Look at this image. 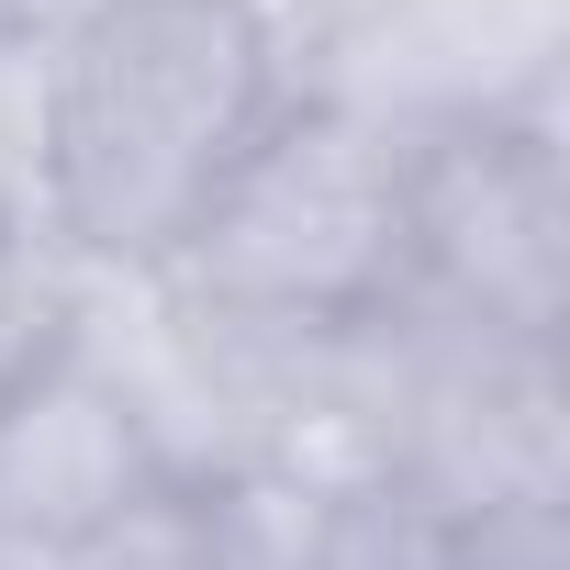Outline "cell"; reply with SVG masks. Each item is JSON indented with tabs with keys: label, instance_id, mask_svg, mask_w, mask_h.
<instances>
[{
	"label": "cell",
	"instance_id": "obj_1",
	"mask_svg": "<svg viewBox=\"0 0 570 570\" xmlns=\"http://www.w3.org/2000/svg\"><path fill=\"white\" fill-rule=\"evenodd\" d=\"M292 101L268 0H124L46 46V202L101 279H157Z\"/></svg>",
	"mask_w": 570,
	"mask_h": 570
},
{
	"label": "cell",
	"instance_id": "obj_2",
	"mask_svg": "<svg viewBox=\"0 0 570 570\" xmlns=\"http://www.w3.org/2000/svg\"><path fill=\"white\" fill-rule=\"evenodd\" d=\"M403 279H414V135L325 90H292L268 135L224 168V190L157 268V292L246 336L336 347L403 303Z\"/></svg>",
	"mask_w": 570,
	"mask_h": 570
},
{
	"label": "cell",
	"instance_id": "obj_3",
	"mask_svg": "<svg viewBox=\"0 0 570 570\" xmlns=\"http://www.w3.org/2000/svg\"><path fill=\"white\" fill-rule=\"evenodd\" d=\"M414 314L559 347L570 303V179H559V124H459L414 146Z\"/></svg>",
	"mask_w": 570,
	"mask_h": 570
},
{
	"label": "cell",
	"instance_id": "obj_4",
	"mask_svg": "<svg viewBox=\"0 0 570 570\" xmlns=\"http://www.w3.org/2000/svg\"><path fill=\"white\" fill-rule=\"evenodd\" d=\"M168 492L190 481L168 470V448L146 436L135 392L101 370L90 336L46 381L0 392V570H79Z\"/></svg>",
	"mask_w": 570,
	"mask_h": 570
},
{
	"label": "cell",
	"instance_id": "obj_5",
	"mask_svg": "<svg viewBox=\"0 0 570 570\" xmlns=\"http://www.w3.org/2000/svg\"><path fill=\"white\" fill-rule=\"evenodd\" d=\"M292 570H481V514L403 470H336L303 492Z\"/></svg>",
	"mask_w": 570,
	"mask_h": 570
},
{
	"label": "cell",
	"instance_id": "obj_6",
	"mask_svg": "<svg viewBox=\"0 0 570 570\" xmlns=\"http://www.w3.org/2000/svg\"><path fill=\"white\" fill-rule=\"evenodd\" d=\"M101 303V268L57 235V224H0V392L46 381Z\"/></svg>",
	"mask_w": 570,
	"mask_h": 570
},
{
	"label": "cell",
	"instance_id": "obj_7",
	"mask_svg": "<svg viewBox=\"0 0 570 570\" xmlns=\"http://www.w3.org/2000/svg\"><path fill=\"white\" fill-rule=\"evenodd\" d=\"M0 224H57L46 202V46L0 35Z\"/></svg>",
	"mask_w": 570,
	"mask_h": 570
},
{
	"label": "cell",
	"instance_id": "obj_8",
	"mask_svg": "<svg viewBox=\"0 0 570 570\" xmlns=\"http://www.w3.org/2000/svg\"><path fill=\"white\" fill-rule=\"evenodd\" d=\"M101 12H124V0H12V23H23L35 46H68V35L101 23Z\"/></svg>",
	"mask_w": 570,
	"mask_h": 570
},
{
	"label": "cell",
	"instance_id": "obj_9",
	"mask_svg": "<svg viewBox=\"0 0 570 570\" xmlns=\"http://www.w3.org/2000/svg\"><path fill=\"white\" fill-rule=\"evenodd\" d=\"M0 35H23V23H12V0H0Z\"/></svg>",
	"mask_w": 570,
	"mask_h": 570
},
{
	"label": "cell",
	"instance_id": "obj_10",
	"mask_svg": "<svg viewBox=\"0 0 570 570\" xmlns=\"http://www.w3.org/2000/svg\"><path fill=\"white\" fill-rule=\"evenodd\" d=\"M268 12H279V0H268Z\"/></svg>",
	"mask_w": 570,
	"mask_h": 570
}]
</instances>
